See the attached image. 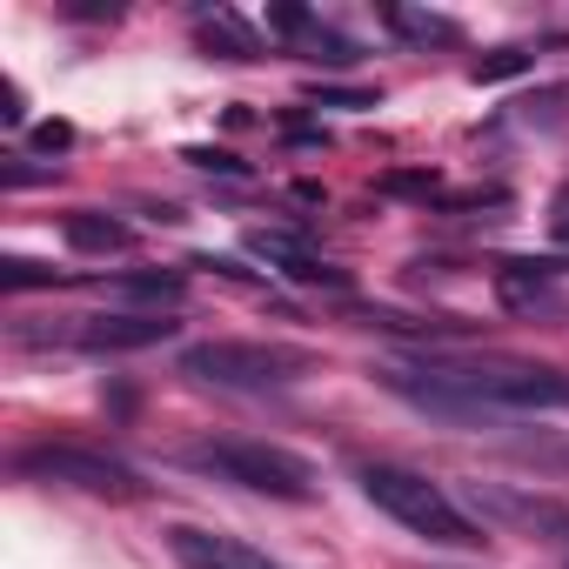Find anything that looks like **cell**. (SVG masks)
<instances>
[{
  "label": "cell",
  "instance_id": "obj_1",
  "mask_svg": "<svg viewBox=\"0 0 569 569\" xmlns=\"http://www.w3.org/2000/svg\"><path fill=\"white\" fill-rule=\"evenodd\" d=\"M389 389H402L409 402L476 422L496 409H569V376L562 369H536V362H449V356H422V362H389L382 369Z\"/></svg>",
  "mask_w": 569,
  "mask_h": 569
},
{
  "label": "cell",
  "instance_id": "obj_2",
  "mask_svg": "<svg viewBox=\"0 0 569 569\" xmlns=\"http://www.w3.org/2000/svg\"><path fill=\"white\" fill-rule=\"evenodd\" d=\"M356 482H362V496H369L389 522H402L409 536H422V542H436V549H482V522H476L436 476H422V469H409V462H362Z\"/></svg>",
  "mask_w": 569,
  "mask_h": 569
},
{
  "label": "cell",
  "instance_id": "obj_3",
  "mask_svg": "<svg viewBox=\"0 0 569 569\" xmlns=\"http://www.w3.org/2000/svg\"><path fill=\"white\" fill-rule=\"evenodd\" d=\"M188 469L201 476H221L248 496H268V502H309L316 496V462L281 449V442H254V436H208L188 449Z\"/></svg>",
  "mask_w": 569,
  "mask_h": 569
},
{
  "label": "cell",
  "instance_id": "obj_4",
  "mask_svg": "<svg viewBox=\"0 0 569 569\" xmlns=\"http://www.w3.org/2000/svg\"><path fill=\"white\" fill-rule=\"evenodd\" d=\"M309 369H316V356L296 342H194V349H181V376L214 382V389H241V396L296 389Z\"/></svg>",
  "mask_w": 569,
  "mask_h": 569
},
{
  "label": "cell",
  "instance_id": "obj_5",
  "mask_svg": "<svg viewBox=\"0 0 569 569\" xmlns=\"http://www.w3.org/2000/svg\"><path fill=\"white\" fill-rule=\"evenodd\" d=\"M14 469H21L28 482H61V489L108 496V502H141V496H148V482H141L121 456L88 449V442H28V449L14 456Z\"/></svg>",
  "mask_w": 569,
  "mask_h": 569
},
{
  "label": "cell",
  "instance_id": "obj_6",
  "mask_svg": "<svg viewBox=\"0 0 569 569\" xmlns=\"http://www.w3.org/2000/svg\"><path fill=\"white\" fill-rule=\"evenodd\" d=\"M268 34H281L302 61H329V68H356L362 61V48L342 28H329L316 8H268Z\"/></svg>",
  "mask_w": 569,
  "mask_h": 569
},
{
  "label": "cell",
  "instance_id": "obj_7",
  "mask_svg": "<svg viewBox=\"0 0 569 569\" xmlns=\"http://www.w3.org/2000/svg\"><path fill=\"white\" fill-rule=\"evenodd\" d=\"M168 549H174L181 569H281V562H268L261 549H248L241 536L194 529V522H174V529H168Z\"/></svg>",
  "mask_w": 569,
  "mask_h": 569
},
{
  "label": "cell",
  "instance_id": "obj_8",
  "mask_svg": "<svg viewBox=\"0 0 569 569\" xmlns=\"http://www.w3.org/2000/svg\"><path fill=\"white\" fill-rule=\"evenodd\" d=\"M248 248H254V254H268V268H281L289 281H302V289H349V274H342V268H329V261H322L316 248H302L296 234H268V228H261Z\"/></svg>",
  "mask_w": 569,
  "mask_h": 569
},
{
  "label": "cell",
  "instance_id": "obj_9",
  "mask_svg": "<svg viewBox=\"0 0 569 569\" xmlns=\"http://www.w3.org/2000/svg\"><path fill=\"white\" fill-rule=\"evenodd\" d=\"M168 336H174L168 316H94V322L81 329V349L121 356V349H154V342H168Z\"/></svg>",
  "mask_w": 569,
  "mask_h": 569
},
{
  "label": "cell",
  "instance_id": "obj_10",
  "mask_svg": "<svg viewBox=\"0 0 569 569\" xmlns=\"http://www.w3.org/2000/svg\"><path fill=\"white\" fill-rule=\"evenodd\" d=\"M476 502L496 516V522H522V529H542L549 542L569 536V509L562 502H542V496H516V489H476Z\"/></svg>",
  "mask_w": 569,
  "mask_h": 569
},
{
  "label": "cell",
  "instance_id": "obj_11",
  "mask_svg": "<svg viewBox=\"0 0 569 569\" xmlns=\"http://www.w3.org/2000/svg\"><path fill=\"white\" fill-rule=\"evenodd\" d=\"M556 274H562V261H502L496 268V302L502 309H542L556 296Z\"/></svg>",
  "mask_w": 569,
  "mask_h": 569
},
{
  "label": "cell",
  "instance_id": "obj_12",
  "mask_svg": "<svg viewBox=\"0 0 569 569\" xmlns=\"http://www.w3.org/2000/svg\"><path fill=\"white\" fill-rule=\"evenodd\" d=\"M61 234H68L74 254H128V248H134V228H128L121 214H101V208H74V214L61 221Z\"/></svg>",
  "mask_w": 569,
  "mask_h": 569
},
{
  "label": "cell",
  "instance_id": "obj_13",
  "mask_svg": "<svg viewBox=\"0 0 569 569\" xmlns=\"http://www.w3.org/2000/svg\"><path fill=\"white\" fill-rule=\"evenodd\" d=\"M382 28L402 34V41H416V48H456L462 41V21L429 14V8H402V0H389V8H382Z\"/></svg>",
  "mask_w": 569,
  "mask_h": 569
},
{
  "label": "cell",
  "instance_id": "obj_14",
  "mask_svg": "<svg viewBox=\"0 0 569 569\" xmlns=\"http://www.w3.org/2000/svg\"><path fill=\"white\" fill-rule=\"evenodd\" d=\"M201 48L214 54V61H254V34L228 14V8H214V14H201Z\"/></svg>",
  "mask_w": 569,
  "mask_h": 569
},
{
  "label": "cell",
  "instance_id": "obj_15",
  "mask_svg": "<svg viewBox=\"0 0 569 569\" xmlns=\"http://www.w3.org/2000/svg\"><path fill=\"white\" fill-rule=\"evenodd\" d=\"M61 268H48V261H28V254H8L0 261V289L8 296H28V289H61Z\"/></svg>",
  "mask_w": 569,
  "mask_h": 569
},
{
  "label": "cell",
  "instance_id": "obj_16",
  "mask_svg": "<svg viewBox=\"0 0 569 569\" xmlns=\"http://www.w3.org/2000/svg\"><path fill=\"white\" fill-rule=\"evenodd\" d=\"M121 296L154 302V309H174V302L188 296V281H181V274H128V281H121Z\"/></svg>",
  "mask_w": 569,
  "mask_h": 569
},
{
  "label": "cell",
  "instance_id": "obj_17",
  "mask_svg": "<svg viewBox=\"0 0 569 569\" xmlns=\"http://www.w3.org/2000/svg\"><path fill=\"white\" fill-rule=\"evenodd\" d=\"M522 68H529V48H496V54L476 61L469 74H476V81H509V74H522Z\"/></svg>",
  "mask_w": 569,
  "mask_h": 569
},
{
  "label": "cell",
  "instance_id": "obj_18",
  "mask_svg": "<svg viewBox=\"0 0 569 569\" xmlns=\"http://www.w3.org/2000/svg\"><path fill=\"white\" fill-rule=\"evenodd\" d=\"M188 161H194V168H208V174H248V168H241L234 154H221V148H188Z\"/></svg>",
  "mask_w": 569,
  "mask_h": 569
},
{
  "label": "cell",
  "instance_id": "obj_19",
  "mask_svg": "<svg viewBox=\"0 0 569 569\" xmlns=\"http://www.w3.org/2000/svg\"><path fill=\"white\" fill-rule=\"evenodd\" d=\"M68 141H74V128H68V121H41V128H34V148H48V154H61Z\"/></svg>",
  "mask_w": 569,
  "mask_h": 569
},
{
  "label": "cell",
  "instance_id": "obj_20",
  "mask_svg": "<svg viewBox=\"0 0 569 569\" xmlns=\"http://www.w3.org/2000/svg\"><path fill=\"white\" fill-rule=\"evenodd\" d=\"M316 101H322V108H376V94H356V88H349V94H342V88H316Z\"/></svg>",
  "mask_w": 569,
  "mask_h": 569
},
{
  "label": "cell",
  "instance_id": "obj_21",
  "mask_svg": "<svg viewBox=\"0 0 569 569\" xmlns=\"http://www.w3.org/2000/svg\"><path fill=\"white\" fill-rule=\"evenodd\" d=\"M556 234H562V248H569V214H562V221H556Z\"/></svg>",
  "mask_w": 569,
  "mask_h": 569
}]
</instances>
